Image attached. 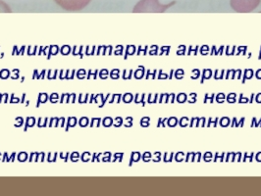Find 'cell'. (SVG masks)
<instances>
[{
    "label": "cell",
    "instance_id": "1",
    "mask_svg": "<svg viewBox=\"0 0 261 196\" xmlns=\"http://www.w3.org/2000/svg\"><path fill=\"white\" fill-rule=\"evenodd\" d=\"M172 4H174V2L169 5H163L159 3L158 0H142L135 7L134 11L135 12H163L165 9L169 8Z\"/></svg>",
    "mask_w": 261,
    "mask_h": 196
},
{
    "label": "cell",
    "instance_id": "2",
    "mask_svg": "<svg viewBox=\"0 0 261 196\" xmlns=\"http://www.w3.org/2000/svg\"><path fill=\"white\" fill-rule=\"evenodd\" d=\"M260 0H231V6L237 12H250L255 9Z\"/></svg>",
    "mask_w": 261,
    "mask_h": 196
},
{
    "label": "cell",
    "instance_id": "3",
    "mask_svg": "<svg viewBox=\"0 0 261 196\" xmlns=\"http://www.w3.org/2000/svg\"><path fill=\"white\" fill-rule=\"evenodd\" d=\"M59 6L69 11H77L86 7L91 0H54Z\"/></svg>",
    "mask_w": 261,
    "mask_h": 196
},
{
    "label": "cell",
    "instance_id": "4",
    "mask_svg": "<svg viewBox=\"0 0 261 196\" xmlns=\"http://www.w3.org/2000/svg\"><path fill=\"white\" fill-rule=\"evenodd\" d=\"M0 11L1 12H6V11H10L9 10V8L5 5V3L4 2H2L1 0H0Z\"/></svg>",
    "mask_w": 261,
    "mask_h": 196
}]
</instances>
